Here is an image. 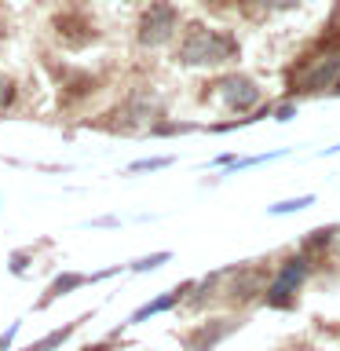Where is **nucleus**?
<instances>
[{
    "instance_id": "nucleus-16",
    "label": "nucleus",
    "mask_w": 340,
    "mask_h": 351,
    "mask_svg": "<svg viewBox=\"0 0 340 351\" xmlns=\"http://www.w3.org/2000/svg\"><path fill=\"white\" fill-rule=\"evenodd\" d=\"M293 117V106H278V121H289Z\"/></svg>"
},
{
    "instance_id": "nucleus-9",
    "label": "nucleus",
    "mask_w": 340,
    "mask_h": 351,
    "mask_svg": "<svg viewBox=\"0 0 340 351\" xmlns=\"http://www.w3.org/2000/svg\"><path fill=\"white\" fill-rule=\"evenodd\" d=\"M81 322H84V318H81ZM81 322H70V326H62V329H51V333L44 337V340H33L26 351H55V348H62L66 340L77 333V326H81Z\"/></svg>"
},
{
    "instance_id": "nucleus-13",
    "label": "nucleus",
    "mask_w": 340,
    "mask_h": 351,
    "mask_svg": "<svg viewBox=\"0 0 340 351\" xmlns=\"http://www.w3.org/2000/svg\"><path fill=\"white\" fill-rule=\"evenodd\" d=\"M11 99H15V84H11V81H8V77H4V73H0V106H8V103H11Z\"/></svg>"
},
{
    "instance_id": "nucleus-4",
    "label": "nucleus",
    "mask_w": 340,
    "mask_h": 351,
    "mask_svg": "<svg viewBox=\"0 0 340 351\" xmlns=\"http://www.w3.org/2000/svg\"><path fill=\"white\" fill-rule=\"evenodd\" d=\"M216 88H219V99H223L230 110H252V106L260 103V88H256V81H252V77L230 73V77H223Z\"/></svg>"
},
{
    "instance_id": "nucleus-15",
    "label": "nucleus",
    "mask_w": 340,
    "mask_h": 351,
    "mask_svg": "<svg viewBox=\"0 0 340 351\" xmlns=\"http://www.w3.org/2000/svg\"><path fill=\"white\" fill-rule=\"evenodd\" d=\"M260 4H267V8H296L300 0H260Z\"/></svg>"
},
{
    "instance_id": "nucleus-14",
    "label": "nucleus",
    "mask_w": 340,
    "mask_h": 351,
    "mask_svg": "<svg viewBox=\"0 0 340 351\" xmlns=\"http://www.w3.org/2000/svg\"><path fill=\"white\" fill-rule=\"evenodd\" d=\"M15 333H19V322H15V326H11V329H8V333H4V337H0V351H8V348H11V337H15Z\"/></svg>"
},
{
    "instance_id": "nucleus-12",
    "label": "nucleus",
    "mask_w": 340,
    "mask_h": 351,
    "mask_svg": "<svg viewBox=\"0 0 340 351\" xmlns=\"http://www.w3.org/2000/svg\"><path fill=\"white\" fill-rule=\"evenodd\" d=\"M169 260H172V252H154V256H143V260L132 263V271L143 274V271H154V267H161V263H169Z\"/></svg>"
},
{
    "instance_id": "nucleus-8",
    "label": "nucleus",
    "mask_w": 340,
    "mask_h": 351,
    "mask_svg": "<svg viewBox=\"0 0 340 351\" xmlns=\"http://www.w3.org/2000/svg\"><path fill=\"white\" fill-rule=\"evenodd\" d=\"M194 289V285L191 282H183V285H175V289H169V293H165V296H158V300H150V304H143L139 307V311L136 315H132L128 318V322H143V318H150V315H161V311H169V307H175V304H180L183 300V293H191Z\"/></svg>"
},
{
    "instance_id": "nucleus-7",
    "label": "nucleus",
    "mask_w": 340,
    "mask_h": 351,
    "mask_svg": "<svg viewBox=\"0 0 340 351\" xmlns=\"http://www.w3.org/2000/svg\"><path fill=\"white\" fill-rule=\"evenodd\" d=\"M110 274H117V271H103V274H77V271H66V274H59V278H55V282L48 285V293L40 296L37 311H40V307H48L51 300H59V296L73 293L77 285H88V282H95V278H110Z\"/></svg>"
},
{
    "instance_id": "nucleus-11",
    "label": "nucleus",
    "mask_w": 340,
    "mask_h": 351,
    "mask_svg": "<svg viewBox=\"0 0 340 351\" xmlns=\"http://www.w3.org/2000/svg\"><path fill=\"white\" fill-rule=\"evenodd\" d=\"M172 158H147V161H132L128 165V176H136V172H158V169H169Z\"/></svg>"
},
{
    "instance_id": "nucleus-5",
    "label": "nucleus",
    "mask_w": 340,
    "mask_h": 351,
    "mask_svg": "<svg viewBox=\"0 0 340 351\" xmlns=\"http://www.w3.org/2000/svg\"><path fill=\"white\" fill-rule=\"evenodd\" d=\"M241 326V318H216V322H202L194 333H186V351H212L219 340H227Z\"/></svg>"
},
{
    "instance_id": "nucleus-2",
    "label": "nucleus",
    "mask_w": 340,
    "mask_h": 351,
    "mask_svg": "<svg viewBox=\"0 0 340 351\" xmlns=\"http://www.w3.org/2000/svg\"><path fill=\"white\" fill-rule=\"evenodd\" d=\"M175 22H180V15H175V8L169 0H154L139 19V44H147V48L165 44L175 33Z\"/></svg>"
},
{
    "instance_id": "nucleus-3",
    "label": "nucleus",
    "mask_w": 340,
    "mask_h": 351,
    "mask_svg": "<svg viewBox=\"0 0 340 351\" xmlns=\"http://www.w3.org/2000/svg\"><path fill=\"white\" fill-rule=\"evenodd\" d=\"M304 278H307V260L304 256L285 260L282 263V274L274 278V285L267 289V304L271 307H293V296L304 285Z\"/></svg>"
},
{
    "instance_id": "nucleus-6",
    "label": "nucleus",
    "mask_w": 340,
    "mask_h": 351,
    "mask_svg": "<svg viewBox=\"0 0 340 351\" xmlns=\"http://www.w3.org/2000/svg\"><path fill=\"white\" fill-rule=\"evenodd\" d=\"M340 81V51L333 55H322V59H315V66L304 73V81H300V92H329Z\"/></svg>"
},
{
    "instance_id": "nucleus-10",
    "label": "nucleus",
    "mask_w": 340,
    "mask_h": 351,
    "mask_svg": "<svg viewBox=\"0 0 340 351\" xmlns=\"http://www.w3.org/2000/svg\"><path fill=\"white\" fill-rule=\"evenodd\" d=\"M307 205H315V197H289V202H274L267 213L271 216H289V213H300V208H307Z\"/></svg>"
},
{
    "instance_id": "nucleus-1",
    "label": "nucleus",
    "mask_w": 340,
    "mask_h": 351,
    "mask_svg": "<svg viewBox=\"0 0 340 351\" xmlns=\"http://www.w3.org/2000/svg\"><path fill=\"white\" fill-rule=\"evenodd\" d=\"M234 40L223 37L216 29H205V26H194L191 33L183 37L180 44V59L183 66H219V62H230L234 59Z\"/></svg>"
}]
</instances>
